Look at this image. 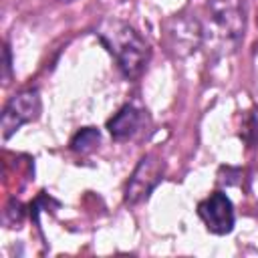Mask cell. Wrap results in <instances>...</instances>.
Wrapping results in <instances>:
<instances>
[{"label":"cell","instance_id":"obj_9","mask_svg":"<svg viewBox=\"0 0 258 258\" xmlns=\"http://www.w3.org/2000/svg\"><path fill=\"white\" fill-rule=\"evenodd\" d=\"M60 2H73V0H60Z\"/></svg>","mask_w":258,"mask_h":258},{"label":"cell","instance_id":"obj_5","mask_svg":"<svg viewBox=\"0 0 258 258\" xmlns=\"http://www.w3.org/2000/svg\"><path fill=\"white\" fill-rule=\"evenodd\" d=\"M208 8L214 22L226 36L240 38L244 34V0H208Z\"/></svg>","mask_w":258,"mask_h":258},{"label":"cell","instance_id":"obj_2","mask_svg":"<svg viewBox=\"0 0 258 258\" xmlns=\"http://www.w3.org/2000/svg\"><path fill=\"white\" fill-rule=\"evenodd\" d=\"M161 179H163L161 159L153 153L143 155L125 185V204H129V206L141 204L143 200L149 198V194L157 187V183Z\"/></svg>","mask_w":258,"mask_h":258},{"label":"cell","instance_id":"obj_8","mask_svg":"<svg viewBox=\"0 0 258 258\" xmlns=\"http://www.w3.org/2000/svg\"><path fill=\"white\" fill-rule=\"evenodd\" d=\"M10 79V48L8 44L4 46V83H8Z\"/></svg>","mask_w":258,"mask_h":258},{"label":"cell","instance_id":"obj_3","mask_svg":"<svg viewBox=\"0 0 258 258\" xmlns=\"http://www.w3.org/2000/svg\"><path fill=\"white\" fill-rule=\"evenodd\" d=\"M40 113V93L36 89H24L16 93L2 111V137L8 139L24 123H30Z\"/></svg>","mask_w":258,"mask_h":258},{"label":"cell","instance_id":"obj_1","mask_svg":"<svg viewBox=\"0 0 258 258\" xmlns=\"http://www.w3.org/2000/svg\"><path fill=\"white\" fill-rule=\"evenodd\" d=\"M97 36L127 79H137L143 73L149 60V46L133 26L117 18H105L97 28Z\"/></svg>","mask_w":258,"mask_h":258},{"label":"cell","instance_id":"obj_4","mask_svg":"<svg viewBox=\"0 0 258 258\" xmlns=\"http://www.w3.org/2000/svg\"><path fill=\"white\" fill-rule=\"evenodd\" d=\"M198 214L208 232L224 236L234 230V206L224 191H214L198 204Z\"/></svg>","mask_w":258,"mask_h":258},{"label":"cell","instance_id":"obj_7","mask_svg":"<svg viewBox=\"0 0 258 258\" xmlns=\"http://www.w3.org/2000/svg\"><path fill=\"white\" fill-rule=\"evenodd\" d=\"M99 141H101V133L95 127H85L71 139V149L77 153H89L99 145Z\"/></svg>","mask_w":258,"mask_h":258},{"label":"cell","instance_id":"obj_6","mask_svg":"<svg viewBox=\"0 0 258 258\" xmlns=\"http://www.w3.org/2000/svg\"><path fill=\"white\" fill-rule=\"evenodd\" d=\"M141 121H143V111H139L133 105H125L107 121V129L113 139L123 141V139L133 137L139 131Z\"/></svg>","mask_w":258,"mask_h":258}]
</instances>
